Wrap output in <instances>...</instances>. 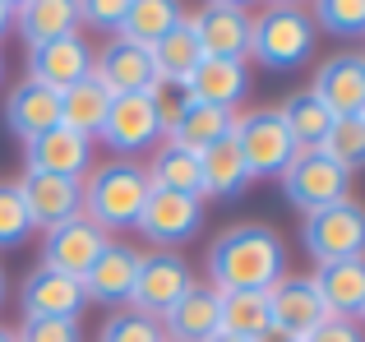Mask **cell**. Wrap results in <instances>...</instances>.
Instances as JSON below:
<instances>
[{"instance_id": "6da1fadb", "label": "cell", "mask_w": 365, "mask_h": 342, "mask_svg": "<svg viewBox=\"0 0 365 342\" xmlns=\"http://www.w3.org/2000/svg\"><path fill=\"white\" fill-rule=\"evenodd\" d=\"M204 264L213 291H268L287 273V245L264 222H236L208 245Z\"/></svg>"}, {"instance_id": "7a4b0ae2", "label": "cell", "mask_w": 365, "mask_h": 342, "mask_svg": "<svg viewBox=\"0 0 365 342\" xmlns=\"http://www.w3.org/2000/svg\"><path fill=\"white\" fill-rule=\"evenodd\" d=\"M148 190L153 185H148V176H143V162L111 157V162L88 167V176L79 180V213L88 217L102 236L125 232V227H134Z\"/></svg>"}, {"instance_id": "3957f363", "label": "cell", "mask_w": 365, "mask_h": 342, "mask_svg": "<svg viewBox=\"0 0 365 342\" xmlns=\"http://www.w3.org/2000/svg\"><path fill=\"white\" fill-rule=\"evenodd\" d=\"M314 42H319V28H314L310 9L277 0V5H264L255 14V24H250L245 61H259L264 70H301L314 56Z\"/></svg>"}, {"instance_id": "277c9868", "label": "cell", "mask_w": 365, "mask_h": 342, "mask_svg": "<svg viewBox=\"0 0 365 342\" xmlns=\"http://www.w3.org/2000/svg\"><path fill=\"white\" fill-rule=\"evenodd\" d=\"M277 180H282L287 204H296L301 213H314V208L351 199V171L338 167L324 148H296Z\"/></svg>"}, {"instance_id": "5b68a950", "label": "cell", "mask_w": 365, "mask_h": 342, "mask_svg": "<svg viewBox=\"0 0 365 342\" xmlns=\"http://www.w3.org/2000/svg\"><path fill=\"white\" fill-rule=\"evenodd\" d=\"M232 144H236V153H241L250 180L282 176V167L292 162V153H296V144H292V135H287L277 107H259V111L236 116L232 120Z\"/></svg>"}, {"instance_id": "8992f818", "label": "cell", "mask_w": 365, "mask_h": 342, "mask_svg": "<svg viewBox=\"0 0 365 342\" xmlns=\"http://www.w3.org/2000/svg\"><path fill=\"white\" fill-rule=\"evenodd\" d=\"M301 245L314 254V264H338V259H356L365 245V217L356 199H342V204L314 208L301 222Z\"/></svg>"}, {"instance_id": "52a82bcc", "label": "cell", "mask_w": 365, "mask_h": 342, "mask_svg": "<svg viewBox=\"0 0 365 342\" xmlns=\"http://www.w3.org/2000/svg\"><path fill=\"white\" fill-rule=\"evenodd\" d=\"M190 287H195V273H190L185 254L180 250H148L139 259V278H134V291H130V306L125 310L162 319Z\"/></svg>"}, {"instance_id": "ba28073f", "label": "cell", "mask_w": 365, "mask_h": 342, "mask_svg": "<svg viewBox=\"0 0 365 342\" xmlns=\"http://www.w3.org/2000/svg\"><path fill=\"white\" fill-rule=\"evenodd\" d=\"M199 227H204V199L171 195V190H148L139 217H134V232L158 250H176V245L195 241Z\"/></svg>"}, {"instance_id": "9c48e42d", "label": "cell", "mask_w": 365, "mask_h": 342, "mask_svg": "<svg viewBox=\"0 0 365 342\" xmlns=\"http://www.w3.org/2000/svg\"><path fill=\"white\" fill-rule=\"evenodd\" d=\"M185 19L195 28V42L204 51V61H245L250 56V24H255V14L245 5H236V0H208V5H199Z\"/></svg>"}, {"instance_id": "30bf717a", "label": "cell", "mask_w": 365, "mask_h": 342, "mask_svg": "<svg viewBox=\"0 0 365 342\" xmlns=\"http://www.w3.org/2000/svg\"><path fill=\"white\" fill-rule=\"evenodd\" d=\"M98 139L116 157H130V162H134V153H153V148L162 144V120H158V111H153V93L111 98Z\"/></svg>"}, {"instance_id": "8fae6325", "label": "cell", "mask_w": 365, "mask_h": 342, "mask_svg": "<svg viewBox=\"0 0 365 342\" xmlns=\"http://www.w3.org/2000/svg\"><path fill=\"white\" fill-rule=\"evenodd\" d=\"M93 79L111 93V98H130V93H153L158 88V70H153L148 46L111 37L102 51H93Z\"/></svg>"}, {"instance_id": "7c38bea8", "label": "cell", "mask_w": 365, "mask_h": 342, "mask_svg": "<svg viewBox=\"0 0 365 342\" xmlns=\"http://www.w3.org/2000/svg\"><path fill=\"white\" fill-rule=\"evenodd\" d=\"M88 74H93V46H88L83 33H65V37H56V42H42V46L28 51V79L51 88V93L74 88V83L88 79Z\"/></svg>"}, {"instance_id": "4fadbf2b", "label": "cell", "mask_w": 365, "mask_h": 342, "mask_svg": "<svg viewBox=\"0 0 365 342\" xmlns=\"http://www.w3.org/2000/svg\"><path fill=\"white\" fill-rule=\"evenodd\" d=\"M139 259L143 250H134L130 241H107L102 254L93 259V269L83 273V296L88 306H130V291H134V278H139Z\"/></svg>"}, {"instance_id": "5bb4252c", "label": "cell", "mask_w": 365, "mask_h": 342, "mask_svg": "<svg viewBox=\"0 0 365 342\" xmlns=\"http://www.w3.org/2000/svg\"><path fill=\"white\" fill-rule=\"evenodd\" d=\"M107 241L111 236H102L98 227L79 213V217H70V222L42 232V269H56V273H65V278H83Z\"/></svg>"}, {"instance_id": "9a60e30c", "label": "cell", "mask_w": 365, "mask_h": 342, "mask_svg": "<svg viewBox=\"0 0 365 342\" xmlns=\"http://www.w3.org/2000/svg\"><path fill=\"white\" fill-rule=\"evenodd\" d=\"M19 306H24V319H79L88 296H83L79 278H65V273L37 264L19 287Z\"/></svg>"}, {"instance_id": "2e32d148", "label": "cell", "mask_w": 365, "mask_h": 342, "mask_svg": "<svg viewBox=\"0 0 365 342\" xmlns=\"http://www.w3.org/2000/svg\"><path fill=\"white\" fill-rule=\"evenodd\" d=\"M14 190H19V199H24V208H28L33 232H51V227L79 217V180L24 171V176L14 180Z\"/></svg>"}, {"instance_id": "e0dca14e", "label": "cell", "mask_w": 365, "mask_h": 342, "mask_svg": "<svg viewBox=\"0 0 365 342\" xmlns=\"http://www.w3.org/2000/svg\"><path fill=\"white\" fill-rule=\"evenodd\" d=\"M264 296H268V324H273L277 333L296 338V342L329 319L324 306H319V296H314V287H310V278H301V273H282Z\"/></svg>"}, {"instance_id": "ac0fdd59", "label": "cell", "mask_w": 365, "mask_h": 342, "mask_svg": "<svg viewBox=\"0 0 365 342\" xmlns=\"http://www.w3.org/2000/svg\"><path fill=\"white\" fill-rule=\"evenodd\" d=\"M310 93L329 107V116H365V56L338 51L314 70Z\"/></svg>"}, {"instance_id": "d6986e66", "label": "cell", "mask_w": 365, "mask_h": 342, "mask_svg": "<svg viewBox=\"0 0 365 342\" xmlns=\"http://www.w3.org/2000/svg\"><path fill=\"white\" fill-rule=\"evenodd\" d=\"M93 167V139L70 135L65 125L46 130V135L24 144V171H42V176H65V180H83Z\"/></svg>"}, {"instance_id": "ffe728a7", "label": "cell", "mask_w": 365, "mask_h": 342, "mask_svg": "<svg viewBox=\"0 0 365 342\" xmlns=\"http://www.w3.org/2000/svg\"><path fill=\"white\" fill-rule=\"evenodd\" d=\"M310 287L319 296L324 315L342 319V324H356L365 315V264L356 259H338V264H319L310 273Z\"/></svg>"}, {"instance_id": "44dd1931", "label": "cell", "mask_w": 365, "mask_h": 342, "mask_svg": "<svg viewBox=\"0 0 365 342\" xmlns=\"http://www.w3.org/2000/svg\"><path fill=\"white\" fill-rule=\"evenodd\" d=\"M180 88L199 107L236 111V102H245V93H250V65L245 61H199V70Z\"/></svg>"}, {"instance_id": "7402d4cb", "label": "cell", "mask_w": 365, "mask_h": 342, "mask_svg": "<svg viewBox=\"0 0 365 342\" xmlns=\"http://www.w3.org/2000/svg\"><path fill=\"white\" fill-rule=\"evenodd\" d=\"M5 125H9V135H19L24 144L37 139V135H46V130H56L61 125V93L42 88V83H33V79L14 83L9 98H5Z\"/></svg>"}, {"instance_id": "603a6c76", "label": "cell", "mask_w": 365, "mask_h": 342, "mask_svg": "<svg viewBox=\"0 0 365 342\" xmlns=\"http://www.w3.org/2000/svg\"><path fill=\"white\" fill-rule=\"evenodd\" d=\"M158 324H162V338L167 342H208L222 328V319H217V291L208 282H195Z\"/></svg>"}, {"instance_id": "cb8c5ba5", "label": "cell", "mask_w": 365, "mask_h": 342, "mask_svg": "<svg viewBox=\"0 0 365 342\" xmlns=\"http://www.w3.org/2000/svg\"><path fill=\"white\" fill-rule=\"evenodd\" d=\"M153 190H171V195H190V199H204V176H199V153L185 144H171L162 139L153 148L148 167H143Z\"/></svg>"}, {"instance_id": "d4e9b609", "label": "cell", "mask_w": 365, "mask_h": 342, "mask_svg": "<svg viewBox=\"0 0 365 342\" xmlns=\"http://www.w3.org/2000/svg\"><path fill=\"white\" fill-rule=\"evenodd\" d=\"M14 33L28 42V51L42 42H56L65 33H79V0H28V5H14Z\"/></svg>"}, {"instance_id": "484cf974", "label": "cell", "mask_w": 365, "mask_h": 342, "mask_svg": "<svg viewBox=\"0 0 365 342\" xmlns=\"http://www.w3.org/2000/svg\"><path fill=\"white\" fill-rule=\"evenodd\" d=\"M148 56H153V70H158V83H176V88L199 70V61H204V51H199V42H195V28H190V19H180L171 33H162L158 42L148 46Z\"/></svg>"}, {"instance_id": "4316f807", "label": "cell", "mask_w": 365, "mask_h": 342, "mask_svg": "<svg viewBox=\"0 0 365 342\" xmlns=\"http://www.w3.org/2000/svg\"><path fill=\"white\" fill-rule=\"evenodd\" d=\"M107 107H111V93L88 74V79H79L74 88L61 93V125L70 130V135L98 139L102 120H107Z\"/></svg>"}, {"instance_id": "83f0119b", "label": "cell", "mask_w": 365, "mask_h": 342, "mask_svg": "<svg viewBox=\"0 0 365 342\" xmlns=\"http://www.w3.org/2000/svg\"><path fill=\"white\" fill-rule=\"evenodd\" d=\"M199 176H204V199H236V195H245L250 171L241 162V153H236L232 135L199 153Z\"/></svg>"}, {"instance_id": "f1b7e54d", "label": "cell", "mask_w": 365, "mask_h": 342, "mask_svg": "<svg viewBox=\"0 0 365 342\" xmlns=\"http://www.w3.org/2000/svg\"><path fill=\"white\" fill-rule=\"evenodd\" d=\"M180 19H185V9H180L176 0H130V5H125L120 28H116V37L139 42V46H153L162 33H171Z\"/></svg>"}, {"instance_id": "f546056e", "label": "cell", "mask_w": 365, "mask_h": 342, "mask_svg": "<svg viewBox=\"0 0 365 342\" xmlns=\"http://www.w3.org/2000/svg\"><path fill=\"white\" fill-rule=\"evenodd\" d=\"M277 116H282V125H287V135H292L296 148H319L324 135H329V125H333L329 107H324V102L314 98L310 88H305V93H292V98H282Z\"/></svg>"}, {"instance_id": "4dcf8cb0", "label": "cell", "mask_w": 365, "mask_h": 342, "mask_svg": "<svg viewBox=\"0 0 365 342\" xmlns=\"http://www.w3.org/2000/svg\"><path fill=\"white\" fill-rule=\"evenodd\" d=\"M217 319H222V333H236L250 342H259L273 328L264 291H217Z\"/></svg>"}, {"instance_id": "1f68e13d", "label": "cell", "mask_w": 365, "mask_h": 342, "mask_svg": "<svg viewBox=\"0 0 365 342\" xmlns=\"http://www.w3.org/2000/svg\"><path fill=\"white\" fill-rule=\"evenodd\" d=\"M232 120H236V111H217V107H199V102H190L185 116L167 130V139H171V144L195 148V153H204V148L217 144V139L232 135Z\"/></svg>"}, {"instance_id": "d6a6232c", "label": "cell", "mask_w": 365, "mask_h": 342, "mask_svg": "<svg viewBox=\"0 0 365 342\" xmlns=\"http://www.w3.org/2000/svg\"><path fill=\"white\" fill-rule=\"evenodd\" d=\"M319 148L338 167L356 171L365 162V116H333V125H329V135H324Z\"/></svg>"}, {"instance_id": "836d02e7", "label": "cell", "mask_w": 365, "mask_h": 342, "mask_svg": "<svg viewBox=\"0 0 365 342\" xmlns=\"http://www.w3.org/2000/svg\"><path fill=\"white\" fill-rule=\"evenodd\" d=\"M314 28L319 33H333V37H356L365 33V5L361 0H319L310 9Z\"/></svg>"}, {"instance_id": "e575fe53", "label": "cell", "mask_w": 365, "mask_h": 342, "mask_svg": "<svg viewBox=\"0 0 365 342\" xmlns=\"http://www.w3.org/2000/svg\"><path fill=\"white\" fill-rule=\"evenodd\" d=\"M28 236H33V222H28L24 199H19L14 180H0V250H19Z\"/></svg>"}, {"instance_id": "d590c367", "label": "cell", "mask_w": 365, "mask_h": 342, "mask_svg": "<svg viewBox=\"0 0 365 342\" xmlns=\"http://www.w3.org/2000/svg\"><path fill=\"white\" fill-rule=\"evenodd\" d=\"M98 342H167L162 338V324L148 315H134V310H116V315L102 324Z\"/></svg>"}, {"instance_id": "8d00e7d4", "label": "cell", "mask_w": 365, "mask_h": 342, "mask_svg": "<svg viewBox=\"0 0 365 342\" xmlns=\"http://www.w3.org/2000/svg\"><path fill=\"white\" fill-rule=\"evenodd\" d=\"M14 342H83V328L79 319H24Z\"/></svg>"}, {"instance_id": "74e56055", "label": "cell", "mask_w": 365, "mask_h": 342, "mask_svg": "<svg viewBox=\"0 0 365 342\" xmlns=\"http://www.w3.org/2000/svg\"><path fill=\"white\" fill-rule=\"evenodd\" d=\"M185 107H190L185 88H176V83H158V88H153V111H158V120H162V135L185 116Z\"/></svg>"}, {"instance_id": "f35d334b", "label": "cell", "mask_w": 365, "mask_h": 342, "mask_svg": "<svg viewBox=\"0 0 365 342\" xmlns=\"http://www.w3.org/2000/svg\"><path fill=\"white\" fill-rule=\"evenodd\" d=\"M120 19H125V0H83V5H79V24L107 28L111 37H116Z\"/></svg>"}, {"instance_id": "ab89813d", "label": "cell", "mask_w": 365, "mask_h": 342, "mask_svg": "<svg viewBox=\"0 0 365 342\" xmlns=\"http://www.w3.org/2000/svg\"><path fill=\"white\" fill-rule=\"evenodd\" d=\"M301 342H361V328L356 324H342V319H324V324L310 328Z\"/></svg>"}, {"instance_id": "60d3db41", "label": "cell", "mask_w": 365, "mask_h": 342, "mask_svg": "<svg viewBox=\"0 0 365 342\" xmlns=\"http://www.w3.org/2000/svg\"><path fill=\"white\" fill-rule=\"evenodd\" d=\"M5 33H14V5L0 0V37H5Z\"/></svg>"}, {"instance_id": "b9f144b4", "label": "cell", "mask_w": 365, "mask_h": 342, "mask_svg": "<svg viewBox=\"0 0 365 342\" xmlns=\"http://www.w3.org/2000/svg\"><path fill=\"white\" fill-rule=\"evenodd\" d=\"M259 342H296V338H287V333H277V328H268V333L259 338Z\"/></svg>"}, {"instance_id": "7bdbcfd3", "label": "cell", "mask_w": 365, "mask_h": 342, "mask_svg": "<svg viewBox=\"0 0 365 342\" xmlns=\"http://www.w3.org/2000/svg\"><path fill=\"white\" fill-rule=\"evenodd\" d=\"M208 342H250V338H236V333H222V328H217V333L208 338Z\"/></svg>"}, {"instance_id": "ee69618b", "label": "cell", "mask_w": 365, "mask_h": 342, "mask_svg": "<svg viewBox=\"0 0 365 342\" xmlns=\"http://www.w3.org/2000/svg\"><path fill=\"white\" fill-rule=\"evenodd\" d=\"M5 287H9V282H5V269H0V306H5Z\"/></svg>"}, {"instance_id": "f6af8a7d", "label": "cell", "mask_w": 365, "mask_h": 342, "mask_svg": "<svg viewBox=\"0 0 365 342\" xmlns=\"http://www.w3.org/2000/svg\"><path fill=\"white\" fill-rule=\"evenodd\" d=\"M0 342H14V328H0Z\"/></svg>"}, {"instance_id": "bcb514c9", "label": "cell", "mask_w": 365, "mask_h": 342, "mask_svg": "<svg viewBox=\"0 0 365 342\" xmlns=\"http://www.w3.org/2000/svg\"><path fill=\"white\" fill-rule=\"evenodd\" d=\"M0 79H5V56H0Z\"/></svg>"}]
</instances>
